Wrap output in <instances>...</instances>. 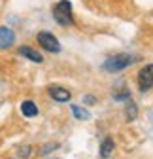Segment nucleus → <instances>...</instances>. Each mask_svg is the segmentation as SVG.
<instances>
[{"instance_id": "nucleus-1", "label": "nucleus", "mask_w": 153, "mask_h": 159, "mask_svg": "<svg viewBox=\"0 0 153 159\" xmlns=\"http://www.w3.org/2000/svg\"><path fill=\"white\" fill-rule=\"evenodd\" d=\"M132 63H134V57H130V55H127V53H119V55L110 57L108 61L104 63V68H106L108 72H119V70L130 66Z\"/></svg>"}, {"instance_id": "nucleus-2", "label": "nucleus", "mask_w": 153, "mask_h": 159, "mask_svg": "<svg viewBox=\"0 0 153 159\" xmlns=\"http://www.w3.org/2000/svg\"><path fill=\"white\" fill-rule=\"evenodd\" d=\"M70 11H72V4L68 2V0H61V2L53 8V17H55L61 25L66 27V25H72V23H74L72 17H70Z\"/></svg>"}, {"instance_id": "nucleus-3", "label": "nucleus", "mask_w": 153, "mask_h": 159, "mask_svg": "<svg viewBox=\"0 0 153 159\" xmlns=\"http://www.w3.org/2000/svg\"><path fill=\"white\" fill-rule=\"evenodd\" d=\"M138 87L142 93H146L153 87V65H146L138 72Z\"/></svg>"}, {"instance_id": "nucleus-4", "label": "nucleus", "mask_w": 153, "mask_h": 159, "mask_svg": "<svg viewBox=\"0 0 153 159\" xmlns=\"http://www.w3.org/2000/svg\"><path fill=\"white\" fill-rule=\"evenodd\" d=\"M38 42H40V46L51 53H59L61 51V44L59 40H57L51 32H38Z\"/></svg>"}, {"instance_id": "nucleus-5", "label": "nucleus", "mask_w": 153, "mask_h": 159, "mask_svg": "<svg viewBox=\"0 0 153 159\" xmlns=\"http://www.w3.org/2000/svg\"><path fill=\"white\" fill-rule=\"evenodd\" d=\"M13 42H15L13 30L8 27H0V49H6V48L13 46Z\"/></svg>"}, {"instance_id": "nucleus-6", "label": "nucleus", "mask_w": 153, "mask_h": 159, "mask_svg": "<svg viewBox=\"0 0 153 159\" xmlns=\"http://www.w3.org/2000/svg\"><path fill=\"white\" fill-rule=\"evenodd\" d=\"M49 95H51V98H55V101H59V102H66V101H70V97H72V93L68 89L59 87V85L49 87Z\"/></svg>"}, {"instance_id": "nucleus-7", "label": "nucleus", "mask_w": 153, "mask_h": 159, "mask_svg": "<svg viewBox=\"0 0 153 159\" xmlns=\"http://www.w3.org/2000/svg\"><path fill=\"white\" fill-rule=\"evenodd\" d=\"M19 53H21L23 57H27L28 61H32V63H44V57H42V53H38L36 49H32V48H28V46H23V48H19Z\"/></svg>"}, {"instance_id": "nucleus-8", "label": "nucleus", "mask_w": 153, "mask_h": 159, "mask_svg": "<svg viewBox=\"0 0 153 159\" xmlns=\"http://www.w3.org/2000/svg\"><path fill=\"white\" fill-rule=\"evenodd\" d=\"M21 112H23V116H27V117H34V116H38V106H36L32 101H25V102L21 104Z\"/></svg>"}, {"instance_id": "nucleus-9", "label": "nucleus", "mask_w": 153, "mask_h": 159, "mask_svg": "<svg viewBox=\"0 0 153 159\" xmlns=\"http://www.w3.org/2000/svg\"><path fill=\"white\" fill-rule=\"evenodd\" d=\"M111 152H113V140H111V138H104L102 146H100V155L106 159V157L111 155Z\"/></svg>"}, {"instance_id": "nucleus-10", "label": "nucleus", "mask_w": 153, "mask_h": 159, "mask_svg": "<svg viewBox=\"0 0 153 159\" xmlns=\"http://www.w3.org/2000/svg\"><path fill=\"white\" fill-rule=\"evenodd\" d=\"M72 114H74V117H78V119H89V117H91V114H89L87 110L76 106V104L72 106Z\"/></svg>"}, {"instance_id": "nucleus-11", "label": "nucleus", "mask_w": 153, "mask_h": 159, "mask_svg": "<svg viewBox=\"0 0 153 159\" xmlns=\"http://www.w3.org/2000/svg\"><path fill=\"white\" fill-rule=\"evenodd\" d=\"M136 112H138V110H136V104H132V102H130L129 108H127V119H129V121H132V119L136 117Z\"/></svg>"}, {"instance_id": "nucleus-12", "label": "nucleus", "mask_w": 153, "mask_h": 159, "mask_svg": "<svg viewBox=\"0 0 153 159\" xmlns=\"http://www.w3.org/2000/svg\"><path fill=\"white\" fill-rule=\"evenodd\" d=\"M28 155H30V146H25L19 150V157H28Z\"/></svg>"}]
</instances>
